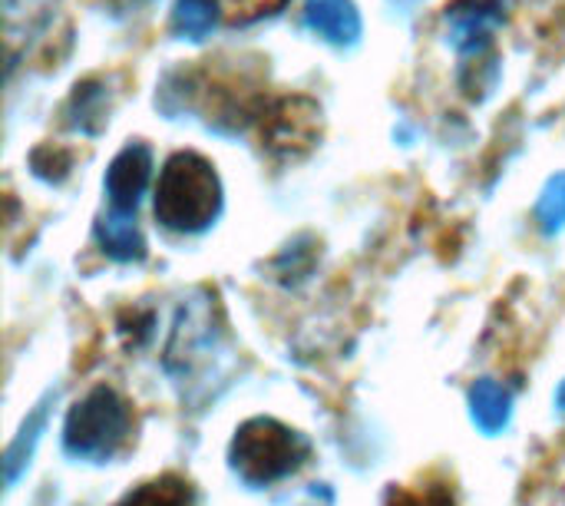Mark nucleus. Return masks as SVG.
I'll list each match as a JSON object with an SVG mask.
<instances>
[{
  "mask_svg": "<svg viewBox=\"0 0 565 506\" xmlns=\"http://www.w3.org/2000/svg\"><path fill=\"white\" fill-rule=\"evenodd\" d=\"M96 242H99L103 255L113 262L126 265V262L146 259V239H142V229L136 222V212L109 205V212L99 215V222H96Z\"/></svg>",
  "mask_w": 565,
  "mask_h": 506,
  "instance_id": "obj_7",
  "label": "nucleus"
},
{
  "mask_svg": "<svg viewBox=\"0 0 565 506\" xmlns=\"http://www.w3.org/2000/svg\"><path fill=\"white\" fill-rule=\"evenodd\" d=\"M536 219H540V229L546 235L565 232V172L546 182V189L536 202Z\"/></svg>",
  "mask_w": 565,
  "mask_h": 506,
  "instance_id": "obj_12",
  "label": "nucleus"
},
{
  "mask_svg": "<svg viewBox=\"0 0 565 506\" xmlns=\"http://www.w3.org/2000/svg\"><path fill=\"white\" fill-rule=\"evenodd\" d=\"M149 182H152V149L146 143H129L109 162L103 189H106V199L113 209L136 212Z\"/></svg>",
  "mask_w": 565,
  "mask_h": 506,
  "instance_id": "obj_5",
  "label": "nucleus"
},
{
  "mask_svg": "<svg viewBox=\"0 0 565 506\" xmlns=\"http://www.w3.org/2000/svg\"><path fill=\"white\" fill-rule=\"evenodd\" d=\"M53 404H56V391H46V394L36 401V408L26 414V421L20 424L17 438L10 441V447H7V454H3V477H7V491H13V487L20 484L23 471L30 467L33 451H36V444H40L43 431H46V421H50V408H53Z\"/></svg>",
  "mask_w": 565,
  "mask_h": 506,
  "instance_id": "obj_8",
  "label": "nucleus"
},
{
  "mask_svg": "<svg viewBox=\"0 0 565 506\" xmlns=\"http://www.w3.org/2000/svg\"><path fill=\"white\" fill-rule=\"evenodd\" d=\"M152 212L162 229L179 235H199L222 215V179L215 166L199 152H175L166 159L156 186Z\"/></svg>",
  "mask_w": 565,
  "mask_h": 506,
  "instance_id": "obj_1",
  "label": "nucleus"
},
{
  "mask_svg": "<svg viewBox=\"0 0 565 506\" xmlns=\"http://www.w3.org/2000/svg\"><path fill=\"white\" fill-rule=\"evenodd\" d=\"M288 0H218L222 13L235 23H252L262 17H271L285 7Z\"/></svg>",
  "mask_w": 565,
  "mask_h": 506,
  "instance_id": "obj_13",
  "label": "nucleus"
},
{
  "mask_svg": "<svg viewBox=\"0 0 565 506\" xmlns=\"http://www.w3.org/2000/svg\"><path fill=\"white\" fill-rule=\"evenodd\" d=\"M308 457L311 441L275 418L245 421L228 444V467L248 491H268L288 481L308 464Z\"/></svg>",
  "mask_w": 565,
  "mask_h": 506,
  "instance_id": "obj_2",
  "label": "nucleus"
},
{
  "mask_svg": "<svg viewBox=\"0 0 565 506\" xmlns=\"http://www.w3.org/2000/svg\"><path fill=\"white\" fill-rule=\"evenodd\" d=\"M73 113H76L73 126L89 133V123H86V119H89L93 113L103 119V113H106V106H103V93H99V89H93V83L76 86V93H73Z\"/></svg>",
  "mask_w": 565,
  "mask_h": 506,
  "instance_id": "obj_14",
  "label": "nucleus"
},
{
  "mask_svg": "<svg viewBox=\"0 0 565 506\" xmlns=\"http://www.w3.org/2000/svg\"><path fill=\"white\" fill-rule=\"evenodd\" d=\"M305 27L331 46H354L364 33L354 0H305Z\"/></svg>",
  "mask_w": 565,
  "mask_h": 506,
  "instance_id": "obj_6",
  "label": "nucleus"
},
{
  "mask_svg": "<svg viewBox=\"0 0 565 506\" xmlns=\"http://www.w3.org/2000/svg\"><path fill=\"white\" fill-rule=\"evenodd\" d=\"M218 13H222L218 0H175L172 3V33L199 43L215 30Z\"/></svg>",
  "mask_w": 565,
  "mask_h": 506,
  "instance_id": "obj_11",
  "label": "nucleus"
},
{
  "mask_svg": "<svg viewBox=\"0 0 565 506\" xmlns=\"http://www.w3.org/2000/svg\"><path fill=\"white\" fill-rule=\"evenodd\" d=\"M507 20L503 0H460L447 10L450 43L460 56H483L493 43V33Z\"/></svg>",
  "mask_w": 565,
  "mask_h": 506,
  "instance_id": "obj_4",
  "label": "nucleus"
},
{
  "mask_svg": "<svg viewBox=\"0 0 565 506\" xmlns=\"http://www.w3.org/2000/svg\"><path fill=\"white\" fill-rule=\"evenodd\" d=\"M116 506H195V491L185 477L162 474L129 491Z\"/></svg>",
  "mask_w": 565,
  "mask_h": 506,
  "instance_id": "obj_10",
  "label": "nucleus"
},
{
  "mask_svg": "<svg viewBox=\"0 0 565 506\" xmlns=\"http://www.w3.org/2000/svg\"><path fill=\"white\" fill-rule=\"evenodd\" d=\"M470 418L473 424L487 434V438H497L510 428L513 421V391L493 378H480L473 381L470 388Z\"/></svg>",
  "mask_w": 565,
  "mask_h": 506,
  "instance_id": "obj_9",
  "label": "nucleus"
},
{
  "mask_svg": "<svg viewBox=\"0 0 565 506\" xmlns=\"http://www.w3.org/2000/svg\"><path fill=\"white\" fill-rule=\"evenodd\" d=\"M556 408H559V411H565V381L559 384V391H556Z\"/></svg>",
  "mask_w": 565,
  "mask_h": 506,
  "instance_id": "obj_15",
  "label": "nucleus"
},
{
  "mask_svg": "<svg viewBox=\"0 0 565 506\" xmlns=\"http://www.w3.org/2000/svg\"><path fill=\"white\" fill-rule=\"evenodd\" d=\"M132 438V408L129 401L109 388L96 384L86 391L63 421V451L73 461L109 464Z\"/></svg>",
  "mask_w": 565,
  "mask_h": 506,
  "instance_id": "obj_3",
  "label": "nucleus"
}]
</instances>
